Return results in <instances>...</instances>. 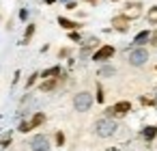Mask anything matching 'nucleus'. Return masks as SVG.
Instances as JSON below:
<instances>
[{
	"label": "nucleus",
	"mask_w": 157,
	"mask_h": 151,
	"mask_svg": "<svg viewBox=\"0 0 157 151\" xmlns=\"http://www.w3.org/2000/svg\"><path fill=\"white\" fill-rule=\"evenodd\" d=\"M56 2V0H45V5H54Z\"/></svg>",
	"instance_id": "nucleus-30"
},
{
	"label": "nucleus",
	"mask_w": 157,
	"mask_h": 151,
	"mask_svg": "<svg viewBox=\"0 0 157 151\" xmlns=\"http://www.w3.org/2000/svg\"><path fill=\"white\" fill-rule=\"evenodd\" d=\"M112 2H121V0H112Z\"/></svg>",
	"instance_id": "nucleus-31"
},
{
	"label": "nucleus",
	"mask_w": 157,
	"mask_h": 151,
	"mask_svg": "<svg viewBox=\"0 0 157 151\" xmlns=\"http://www.w3.org/2000/svg\"><path fill=\"white\" fill-rule=\"evenodd\" d=\"M9 145H11V134H5L2 138H0V147L5 149V147H9Z\"/></svg>",
	"instance_id": "nucleus-22"
},
{
	"label": "nucleus",
	"mask_w": 157,
	"mask_h": 151,
	"mask_svg": "<svg viewBox=\"0 0 157 151\" xmlns=\"http://www.w3.org/2000/svg\"><path fill=\"white\" fill-rule=\"evenodd\" d=\"M35 33H37V24H33V22H30V24L26 26V30H24V41H22V43H24V46H28V43L33 41Z\"/></svg>",
	"instance_id": "nucleus-14"
},
{
	"label": "nucleus",
	"mask_w": 157,
	"mask_h": 151,
	"mask_svg": "<svg viewBox=\"0 0 157 151\" xmlns=\"http://www.w3.org/2000/svg\"><path fill=\"white\" fill-rule=\"evenodd\" d=\"M43 123H45V114H43V112H35L33 119H30V125H33V127H39V125H43Z\"/></svg>",
	"instance_id": "nucleus-15"
},
{
	"label": "nucleus",
	"mask_w": 157,
	"mask_h": 151,
	"mask_svg": "<svg viewBox=\"0 0 157 151\" xmlns=\"http://www.w3.org/2000/svg\"><path fill=\"white\" fill-rule=\"evenodd\" d=\"M69 54H71V50H69V48H60V50H58V58H67Z\"/></svg>",
	"instance_id": "nucleus-24"
},
{
	"label": "nucleus",
	"mask_w": 157,
	"mask_h": 151,
	"mask_svg": "<svg viewBox=\"0 0 157 151\" xmlns=\"http://www.w3.org/2000/svg\"><path fill=\"white\" fill-rule=\"evenodd\" d=\"M114 54H116V48L110 46V43H105V46H99V48L90 54V61H95V63H108Z\"/></svg>",
	"instance_id": "nucleus-4"
},
{
	"label": "nucleus",
	"mask_w": 157,
	"mask_h": 151,
	"mask_svg": "<svg viewBox=\"0 0 157 151\" xmlns=\"http://www.w3.org/2000/svg\"><path fill=\"white\" fill-rule=\"evenodd\" d=\"M63 80H65V76H63V78H45L39 89H41V93H52V91L58 89V84H60Z\"/></svg>",
	"instance_id": "nucleus-8"
},
{
	"label": "nucleus",
	"mask_w": 157,
	"mask_h": 151,
	"mask_svg": "<svg viewBox=\"0 0 157 151\" xmlns=\"http://www.w3.org/2000/svg\"><path fill=\"white\" fill-rule=\"evenodd\" d=\"M69 41H73V43H82V35H80V30H69Z\"/></svg>",
	"instance_id": "nucleus-19"
},
{
	"label": "nucleus",
	"mask_w": 157,
	"mask_h": 151,
	"mask_svg": "<svg viewBox=\"0 0 157 151\" xmlns=\"http://www.w3.org/2000/svg\"><path fill=\"white\" fill-rule=\"evenodd\" d=\"M97 76H99V78H112V76H116V67H114V65H108V63H103V65L99 67Z\"/></svg>",
	"instance_id": "nucleus-12"
},
{
	"label": "nucleus",
	"mask_w": 157,
	"mask_h": 151,
	"mask_svg": "<svg viewBox=\"0 0 157 151\" xmlns=\"http://www.w3.org/2000/svg\"><path fill=\"white\" fill-rule=\"evenodd\" d=\"M37 78H39V71H35V74H30V76H28V80H26V89H30V86H35V82H37Z\"/></svg>",
	"instance_id": "nucleus-20"
},
{
	"label": "nucleus",
	"mask_w": 157,
	"mask_h": 151,
	"mask_svg": "<svg viewBox=\"0 0 157 151\" xmlns=\"http://www.w3.org/2000/svg\"><path fill=\"white\" fill-rule=\"evenodd\" d=\"M30 151H52L50 138H48V136H43V134L33 136V140H30Z\"/></svg>",
	"instance_id": "nucleus-5"
},
{
	"label": "nucleus",
	"mask_w": 157,
	"mask_h": 151,
	"mask_svg": "<svg viewBox=\"0 0 157 151\" xmlns=\"http://www.w3.org/2000/svg\"><path fill=\"white\" fill-rule=\"evenodd\" d=\"M127 63H129L131 67H142V65H146V63H148V50H146L144 46L131 48V50L127 52Z\"/></svg>",
	"instance_id": "nucleus-2"
},
{
	"label": "nucleus",
	"mask_w": 157,
	"mask_h": 151,
	"mask_svg": "<svg viewBox=\"0 0 157 151\" xmlns=\"http://www.w3.org/2000/svg\"><path fill=\"white\" fill-rule=\"evenodd\" d=\"M17 129H20L22 134H26V132H30V129H33V125H30V121H22Z\"/></svg>",
	"instance_id": "nucleus-21"
},
{
	"label": "nucleus",
	"mask_w": 157,
	"mask_h": 151,
	"mask_svg": "<svg viewBox=\"0 0 157 151\" xmlns=\"http://www.w3.org/2000/svg\"><path fill=\"white\" fill-rule=\"evenodd\" d=\"M54 138H56V145H58V147H63V145H65V140H67L63 132H56V136H54Z\"/></svg>",
	"instance_id": "nucleus-23"
},
{
	"label": "nucleus",
	"mask_w": 157,
	"mask_h": 151,
	"mask_svg": "<svg viewBox=\"0 0 157 151\" xmlns=\"http://www.w3.org/2000/svg\"><path fill=\"white\" fill-rule=\"evenodd\" d=\"M67 2H69V0H67Z\"/></svg>",
	"instance_id": "nucleus-32"
},
{
	"label": "nucleus",
	"mask_w": 157,
	"mask_h": 151,
	"mask_svg": "<svg viewBox=\"0 0 157 151\" xmlns=\"http://www.w3.org/2000/svg\"><path fill=\"white\" fill-rule=\"evenodd\" d=\"M112 110H114V114H127V112L131 110V101H127V99L116 101V104L112 106Z\"/></svg>",
	"instance_id": "nucleus-13"
},
{
	"label": "nucleus",
	"mask_w": 157,
	"mask_h": 151,
	"mask_svg": "<svg viewBox=\"0 0 157 151\" xmlns=\"http://www.w3.org/2000/svg\"><path fill=\"white\" fill-rule=\"evenodd\" d=\"M142 2H127V7L123 9V15L125 18H129V20H136V18H140L142 15Z\"/></svg>",
	"instance_id": "nucleus-6"
},
{
	"label": "nucleus",
	"mask_w": 157,
	"mask_h": 151,
	"mask_svg": "<svg viewBox=\"0 0 157 151\" xmlns=\"http://www.w3.org/2000/svg\"><path fill=\"white\" fill-rule=\"evenodd\" d=\"M129 22H131V20H129V18H125L123 13H121V15H114V18H112V28H114V30H118V33H127V30H129V26H131Z\"/></svg>",
	"instance_id": "nucleus-7"
},
{
	"label": "nucleus",
	"mask_w": 157,
	"mask_h": 151,
	"mask_svg": "<svg viewBox=\"0 0 157 151\" xmlns=\"http://www.w3.org/2000/svg\"><path fill=\"white\" fill-rule=\"evenodd\" d=\"M148 43L157 48V30H155V33H151V39H148Z\"/></svg>",
	"instance_id": "nucleus-26"
},
{
	"label": "nucleus",
	"mask_w": 157,
	"mask_h": 151,
	"mask_svg": "<svg viewBox=\"0 0 157 151\" xmlns=\"http://www.w3.org/2000/svg\"><path fill=\"white\" fill-rule=\"evenodd\" d=\"M65 9H69V11H75V9H78V2H73V0H69V2L65 5Z\"/></svg>",
	"instance_id": "nucleus-25"
},
{
	"label": "nucleus",
	"mask_w": 157,
	"mask_h": 151,
	"mask_svg": "<svg viewBox=\"0 0 157 151\" xmlns=\"http://www.w3.org/2000/svg\"><path fill=\"white\" fill-rule=\"evenodd\" d=\"M58 26H60V28H65L67 33H69V30H80V28H82V24H80V22L69 20V18H65V15H60V18H58Z\"/></svg>",
	"instance_id": "nucleus-9"
},
{
	"label": "nucleus",
	"mask_w": 157,
	"mask_h": 151,
	"mask_svg": "<svg viewBox=\"0 0 157 151\" xmlns=\"http://www.w3.org/2000/svg\"><path fill=\"white\" fill-rule=\"evenodd\" d=\"M146 22H148V24H153V26H157V5H155V7H151V9L146 11Z\"/></svg>",
	"instance_id": "nucleus-17"
},
{
	"label": "nucleus",
	"mask_w": 157,
	"mask_h": 151,
	"mask_svg": "<svg viewBox=\"0 0 157 151\" xmlns=\"http://www.w3.org/2000/svg\"><path fill=\"white\" fill-rule=\"evenodd\" d=\"M140 101H142L144 106H153V104H155V99H148V97H140Z\"/></svg>",
	"instance_id": "nucleus-27"
},
{
	"label": "nucleus",
	"mask_w": 157,
	"mask_h": 151,
	"mask_svg": "<svg viewBox=\"0 0 157 151\" xmlns=\"http://www.w3.org/2000/svg\"><path fill=\"white\" fill-rule=\"evenodd\" d=\"M20 20H28V9H20Z\"/></svg>",
	"instance_id": "nucleus-28"
},
{
	"label": "nucleus",
	"mask_w": 157,
	"mask_h": 151,
	"mask_svg": "<svg viewBox=\"0 0 157 151\" xmlns=\"http://www.w3.org/2000/svg\"><path fill=\"white\" fill-rule=\"evenodd\" d=\"M39 76H41L43 80H45V78H63V76H65V71H63V67H60V65H54V67L45 69V71H43V74H39Z\"/></svg>",
	"instance_id": "nucleus-10"
},
{
	"label": "nucleus",
	"mask_w": 157,
	"mask_h": 151,
	"mask_svg": "<svg viewBox=\"0 0 157 151\" xmlns=\"http://www.w3.org/2000/svg\"><path fill=\"white\" fill-rule=\"evenodd\" d=\"M148 39H151V30H140V33L133 37V48H140V46L148 43Z\"/></svg>",
	"instance_id": "nucleus-11"
},
{
	"label": "nucleus",
	"mask_w": 157,
	"mask_h": 151,
	"mask_svg": "<svg viewBox=\"0 0 157 151\" xmlns=\"http://www.w3.org/2000/svg\"><path fill=\"white\" fill-rule=\"evenodd\" d=\"M142 136H144V140H153V138L157 136V127H155V125L144 127V129H142Z\"/></svg>",
	"instance_id": "nucleus-16"
},
{
	"label": "nucleus",
	"mask_w": 157,
	"mask_h": 151,
	"mask_svg": "<svg viewBox=\"0 0 157 151\" xmlns=\"http://www.w3.org/2000/svg\"><path fill=\"white\" fill-rule=\"evenodd\" d=\"M95 101H97V104H103V101H105V93H103V86H101V84H97V95H95Z\"/></svg>",
	"instance_id": "nucleus-18"
},
{
	"label": "nucleus",
	"mask_w": 157,
	"mask_h": 151,
	"mask_svg": "<svg viewBox=\"0 0 157 151\" xmlns=\"http://www.w3.org/2000/svg\"><path fill=\"white\" fill-rule=\"evenodd\" d=\"M93 101H95V97H93V93H88V91H80V93L73 95V108H75L78 112L90 110Z\"/></svg>",
	"instance_id": "nucleus-3"
},
{
	"label": "nucleus",
	"mask_w": 157,
	"mask_h": 151,
	"mask_svg": "<svg viewBox=\"0 0 157 151\" xmlns=\"http://www.w3.org/2000/svg\"><path fill=\"white\" fill-rule=\"evenodd\" d=\"M84 2H90V5H97V0H84Z\"/></svg>",
	"instance_id": "nucleus-29"
},
{
	"label": "nucleus",
	"mask_w": 157,
	"mask_h": 151,
	"mask_svg": "<svg viewBox=\"0 0 157 151\" xmlns=\"http://www.w3.org/2000/svg\"><path fill=\"white\" fill-rule=\"evenodd\" d=\"M95 134L99 136V138H110V136H114L116 134V129H118V123L114 121V119H110V117H101V119H97L95 121Z\"/></svg>",
	"instance_id": "nucleus-1"
}]
</instances>
